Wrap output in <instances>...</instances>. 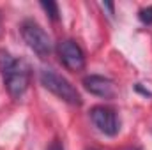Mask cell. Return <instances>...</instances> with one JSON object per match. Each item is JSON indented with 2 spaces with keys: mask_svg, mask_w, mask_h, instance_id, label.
Masks as SVG:
<instances>
[{
  "mask_svg": "<svg viewBox=\"0 0 152 150\" xmlns=\"http://www.w3.org/2000/svg\"><path fill=\"white\" fill-rule=\"evenodd\" d=\"M0 73H2L4 85L12 99H20L27 92L30 85V66L25 60L14 58L12 55L2 51L0 53Z\"/></svg>",
  "mask_w": 152,
  "mask_h": 150,
  "instance_id": "obj_1",
  "label": "cell"
},
{
  "mask_svg": "<svg viewBox=\"0 0 152 150\" xmlns=\"http://www.w3.org/2000/svg\"><path fill=\"white\" fill-rule=\"evenodd\" d=\"M39 79L42 83V87L46 90H50L51 94H55L58 99H62L64 103L67 104H73V106H80L81 104V95L80 92L73 87L71 81H67L64 76L57 74L55 71L51 69H42L41 74H39Z\"/></svg>",
  "mask_w": 152,
  "mask_h": 150,
  "instance_id": "obj_2",
  "label": "cell"
},
{
  "mask_svg": "<svg viewBox=\"0 0 152 150\" xmlns=\"http://www.w3.org/2000/svg\"><path fill=\"white\" fill-rule=\"evenodd\" d=\"M21 37L27 42V46L39 57H48L51 53V39L34 20H25L21 23Z\"/></svg>",
  "mask_w": 152,
  "mask_h": 150,
  "instance_id": "obj_3",
  "label": "cell"
},
{
  "mask_svg": "<svg viewBox=\"0 0 152 150\" xmlns=\"http://www.w3.org/2000/svg\"><path fill=\"white\" fill-rule=\"evenodd\" d=\"M57 51H58L60 62L69 71H73V73L83 71V67H85V53H83V50L80 48V44L76 41H73V39L60 41L58 46H57Z\"/></svg>",
  "mask_w": 152,
  "mask_h": 150,
  "instance_id": "obj_4",
  "label": "cell"
},
{
  "mask_svg": "<svg viewBox=\"0 0 152 150\" xmlns=\"http://www.w3.org/2000/svg\"><path fill=\"white\" fill-rule=\"evenodd\" d=\"M90 118L94 125L106 136H115L118 133V118L115 110L108 106H94L90 110Z\"/></svg>",
  "mask_w": 152,
  "mask_h": 150,
  "instance_id": "obj_5",
  "label": "cell"
},
{
  "mask_svg": "<svg viewBox=\"0 0 152 150\" xmlns=\"http://www.w3.org/2000/svg\"><path fill=\"white\" fill-rule=\"evenodd\" d=\"M83 87L97 95V97H103V99H113L117 95V88H115V83L112 79L104 78V76H97V74H90L87 78H83Z\"/></svg>",
  "mask_w": 152,
  "mask_h": 150,
  "instance_id": "obj_6",
  "label": "cell"
},
{
  "mask_svg": "<svg viewBox=\"0 0 152 150\" xmlns=\"http://www.w3.org/2000/svg\"><path fill=\"white\" fill-rule=\"evenodd\" d=\"M41 7L48 12V16H50V20H53V21H57L58 20V5L55 4V2H41Z\"/></svg>",
  "mask_w": 152,
  "mask_h": 150,
  "instance_id": "obj_7",
  "label": "cell"
},
{
  "mask_svg": "<svg viewBox=\"0 0 152 150\" xmlns=\"http://www.w3.org/2000/svg\"><path fill=\"white\" fill-rule=\"evenodd\" d=\"M140 20H142V23H145V25H152V5L149 7H143L142 11H140Z\"/></svg>",
  "mask_w": 152,
  "mask_h": 150,
  "instance_id": "obj_8",
  "label": "cell"
},
{
  "mask_svg": "<svg viewBox=\"0 0 152 150\" xmlns=\"http://www.w3.org/2000/svg\"><path fill=\"white\" fill-rule=\"evenodd\" d=\"M48 150H64V147H62V143H60L58 140H55V141L50 145V149Z\"/></svg>",
  "mask_w": 152,
  "mask_h": 150,
  "instance_id": "obj_9",
  "label": "cell"
}]
</instances>
